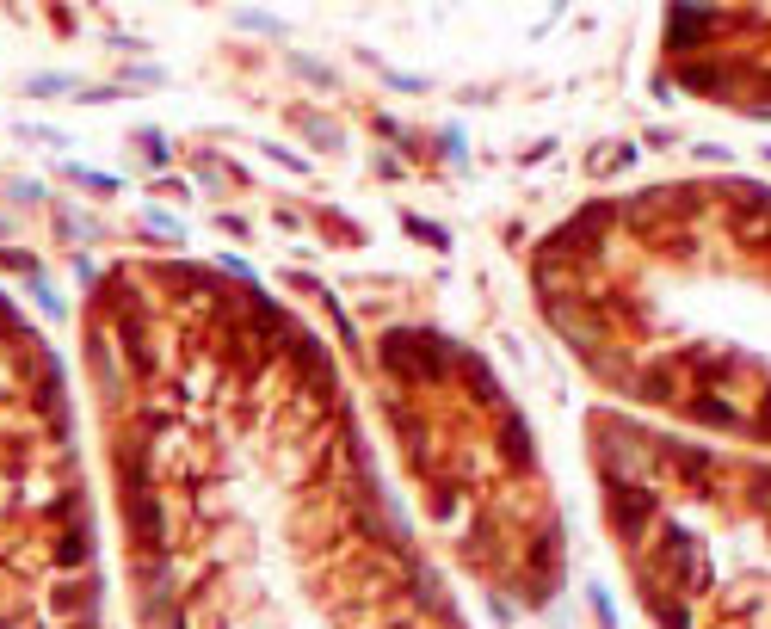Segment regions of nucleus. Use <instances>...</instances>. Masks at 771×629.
<instances>
[{
    "instance_id": "obj_6",
    "label": "nucleus",
    "mask_w": 771,
    "mask_h": 629,
    "mask_svg": "<svg viewBox=\"0 0 771 629\" xmlns=\"http://www.w3.org/2000/svg\"><path fill=\"white\" fill-rule=\"evenodd\" d=\"M130 525H136V537H142V543L155 549V543H161V506H155L149 494H136V500H130Z\"/></svg>"
},
{
    "instance_id": "obj_10",
    "label": "nucleus",
    "mask_w": 771,
    "mask_h": 629,
    "mask_svg": "<svg viewBox=\"0 0 771 629\" xmlns=\"http://www.w3.org/2000/svg\"><path fill=\"white\" fill-rule=\"evenodd\" d=\"M691 414H697V420H716V426H741V414H734V407H728L722 395H710V389L691 401Z\"/></svg>"
},
{
    "instance_id": "obj_2",
    "label": "nucleus",
    "mask_w": 771,
    "mask_h": 629,
    "mask_svg": "<svg viewBox=\"0 0 771 629\" xmlns=\"http://www.w3.org/2000/svg\"><path fill=\"white\" fill-rule=\"evenodd\" d=\"M284 352L297 358V370H303L309 383H321V389H334V358H327V346L315 340V333H303V327H297V333H290V340H284Z\"/></svg>"
},
{
    "instance_id": "obj_1",
    "label": "nucleus",
    "mask_w": 771,
    "mask_h": 629,
    "mask_svg": "<svg viewBox=\"0 0 771 629\" xmlns=\"http://www.w3.org/2000/svg\"><path fill=\"white\" fill-rule=\"evenodd\" d=\"M605 488H611V518H617V531L636 543V537L648 531V518L660 512V500H654L648 488H636V481H623V475H605Z\"/></svg>"
},
{
    "instance_id": "obj_5",
    "label": "nucleus",
    "mask_w": 771,
    "mask_h": 629,
    "mask_svg": "<svg viewBox=\"0 0 771 629\" xmlns=\"http://www.w3.org/2000/svg\"><path fill=\"white\" fill-rule=\"evenodd\" d=\"M500 451L519 463V469H531V432H525V420H519V414L500 420Z\"/></svg>"
},
{
    "instance_id": "obj_11",
    "label": "nucleus",
    "mask_w": 771,
    "mask_h": 629,
    "mask_svg": "<svg viewBox=\"0 0 771 629\" xmlns=\"http://www.w3.org/2000/svg\"><path fill=\"white\" fill-rule=\"evenodd\" d=\"M667 451H673V463H679V475H691V481H697V475H704V469H710V451H691V444H667Z\"/></svg>"
},
{
    "instance_id": "obj_8",
    "label": "nucleus",
    "mask_w": 771,
    "mask_h": 629,
    "mask_svg": "<svg viewBox=\"0 0 771 629\" xmlns=\"http://www.w3.org/2000/svg\"><path fill=\"white\" fill-rule=\"evenodd\" d=\"M56 562H62V568H87V562H93V537H87V525H75V537L56 543Z\"/></svg>"
},
{
    "instance_id": "obj_4",
    "label": "nucleus",
    "mask_w": 771,
    "mask_h": 629,
    "mask_svg": "<svg viewBox=\"0 0 771 629\" xmlns=\"http://www.w3.org/2000/svg\"><path fill=\"white\" fill-rule=\"evenodd\" d=\"M716 31V19L704 7H673V25H667V50H691V44H704V37Z\"/></svg>"
},
{
    "instance_id": "obj_13",
    "label": "nucleus",
    "mask_w": 771,
    "mask_h": 629,
    "mask_svg": "<svg viewBox=\"0 0 771 629\" xmlns=\"http://www.w3.org/2000/svg\"><path fill=\"white\" fill-rule=\"evenodd\" d=\"M0 266H7V272H25V278H38V259H25L19 247H0Z\"/></svg>"
},
{
    "instance_id": "obj_3",
    "label": "nucleus",
    "mask_w": 771,
    "mask_h": 629,
    "mask_svg": "<svg viewBox=\"0 0 771 629\" xmlns=\"http://www.w3.org/2000/svg\"><path fill=\"white\" fill-rule=\"evenodd\" d=\"M377 352H383V370H389V377L420 383V377H414V327H389L383 340H377Z\"/></svg>"
},
{
    "instance_id": "obj_9",
    "label": "nucleus",
    "mask_w": 771,
    "mask_h": 629,
    "mask_svg": "<svg viewBox=\"0 0 771 629\" xmlns=\"http://www.w3.org/2000/svg\"><path fill=\"white\" fill-rule=\"evenodd\" d=\"M636 395H642V401H654V407H667V401H679V383L667 377V370H648V377L636 383Z\"/></svg>"
},
{
    "instance_id": "obj_12",
    "label": "nucleus",
    "mask_w": 771,
    "mask_h": 629,
    "mask_svg": "<svg viewBox=\"0 0 771 629\" xmlns=\"http://www.w3.org/2000/svg\"><path fill=\"white\" fill-rule=\"evenodd\" d=\"M648 611H654V623H667V629H691V617L673 605V599H660V592H654V599H648Z\"/></svg>"
},
{
    "instance_id": "obj_14",
    "label": "nucleus",
    "mask_w": 771,
    "mask_h": 629,
    "mask_svg": "<svg viewBox=\"0 0 771 629\" xmlns=\"http://www.w3.org/2000/svg\"><path fill=\"white\" fill-rule=\"evenodd\" d=\"M303 130H309V136H315L321 148H340V130L327 124V118H303Z\"/></svg>"
},
{
    "instance_id": "obj_7",
    "label": "nucleus",
    "mask_w": 771,
    "mask_h": 629,
    "mask_svg": "<svg viewBox=\"0 0 771 629\" xmlns=\"http://www.w3.org/2000/svg\"><path fill=\"white\" fill-rule=\"evenodd\" d=\"M685 87L691 93H728V74L716 62H685Z\"/></svg>"
}]
</instances>
